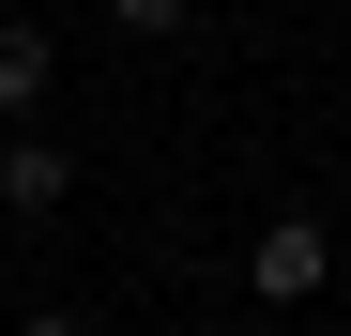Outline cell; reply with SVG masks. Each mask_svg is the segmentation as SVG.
<instances>
[{"mask_svg":"<svg viewBox=\"0 0 351 336\" xmlns=\"http://www.w3.org/2000/svg\"><path fill=\"white\" fill-rule=\"evenodd\" d=\"M245 291L260 306H321L336 291V230H321V214H275V230L245 245Z\"/></svg>","mask_w":351,"mask_h":336,"instance_id":"cell-1","label":"cell"},{"mask_svg":"<svg viewBox=\"0 0 351 336\" xmlns=\"http://www.w3.org/2000/svg\"><path fill=\"white\" fill-rule=\"evenodd\" d=\"M62 199H77V168H62V138H16V153H0V214H31V230H46Z\"/></svg>","mask_w":351,"mask_h":336,"instance_id":"cell-2","label":"cell"},{"mask_svg":"<svg viewBox=\"0 0 351 336\" xmlns=\"http://www.w3.org/2000/svg\"><path fill=\"white\" fill-rule=\"evenodd\" d=\"M46 77H62V46H46L31 16H0V123H31V107H46Z\"/></svg>","mask_w":351,"mask_h":336,"instance_id":"cell-3","label":"cell"},{"mask_svg":"<svg viewBox=\"0 0 351 336\" xmlns=\"http://www.w3.org/2000/svg\"><path fill=\"white\" fill-rule=\"evenodd\" d=\"M107 31H138V46H153V31H184V0H107Z\"/></svg>","mask_w":351,"mask_h":336,"instance_id":"cell-4","label":"cell"},{"mask_svg":"<svg viewBox=\"0 0 351 336\" xmlns=\"http://www.w3.org/2000/svg\"><path fill=\"white\" fill-rule=\"evenodd\" d=\"M16 336H77V321H62V306H31V321H16Z\"/></svg>","mask_w":351,"mask_h":336,"instance_id":"cell-5","label":"cell"}]
</instances>
